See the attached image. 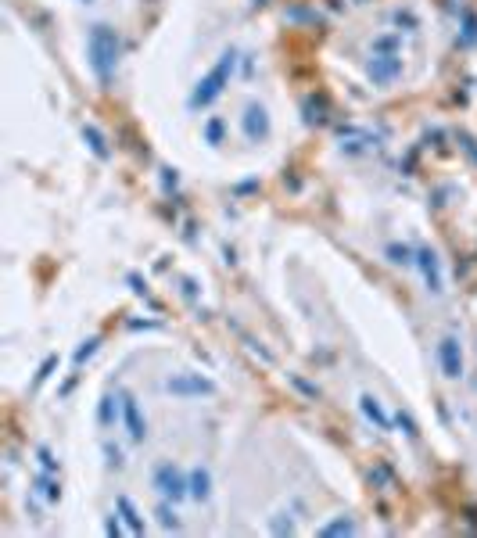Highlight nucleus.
Segmentation results:
<instances>
[{
    "label": "nucleus",
    "instance_id": "nucleus-1",
    "mask_svg": "<svg viewBox=\"0 0 477 538\" xmlns=\"http://www.w3.org/2000/svg\"><path fill=\"white\" fill-rule=\"evenodd\" d=\"M151 488H155L158 499L180 506L183 499H191V474H183V467L173 460H162L151 470Z\"/></svg>",
    "mask_w": 477,
    "mask_h": 538
},
{
    "label": "nucleus",
    "instance_id": "nucleus-2",
    "mask_svg": "<svg viewBox=\"0 0 477 538\" xmlns=\"http://www.w3.org/2000/svg\"><path fill=\"white\" fill-rule=\"evenodd\" d=\"M87 51H90L94 72L108 83L112 72H115V65H119V36H115V29L94 26V29H90V40H87Z\"/></svg>",
    "mask_w": 477,
    "mask_h": 538
},
{
    "label": "nucleus",
    "instance_id": "nucleus-3",
    "mask_svg": "<svg viewBox=\"0 0 477 538\" xmlns=\"http://www.w3.org/2000/svg\"><path fill=\"white\" fill-rule=\"evenodd\" d=\"M234 51H226L223 58H219V65L209 72V76H205L201 83H198V90H194V97H191V105L194 108H205V105H212V101L223 94V83L226 79H230V72H234Z\"/></svg>",
    "mask_w": 477,
    "mask_h": 538
},
{
    "label": "nucleus",
    "instance_id": "nucleus-4",
    "mask_svg": "<svg viewBox=\"0 0 477 538\" xmlns=\"http://www.w3.org/2000/svg\"><path fill=\"white\" fill-rule=\"evenodd\" d=\"M165 391L176 399H201V395H212L216 384L209 377H201V374H173L169 381H165Z\"/></svg>",
    "mask_w": 477,
    "mask_h": 538
},
{
    "label": "nucleus",
    "instance_id": "nucleus-5",
    "mask_svg": "<svg viewBox=\"0 0 477 538\" xmlns=\"http://www.w3.org/2000/svg\"><path fill=\"white\" fill-rule=\"evenodd\" d=\"M438 366H442V377L445 381H460L463 377V345L460 338H442L438 341Z\"/></svg>",
    "mask_w": 477,
    "mask_h": 538
},
{
    "label": "nucleus",
    "instance_id": "nucleus-6",
    "mask_svg": "<svg viewBox=\"0 0 477 538\" xmlns=\"http://www.w3.org/2000/svg\"><path fill=\"white\" fill-rule=\"evenodd\" d=\"M122 424H126L130 442L133 445H144V438H148V420H144L140 402L130 395V391H122Z\"/></svg>",
    "mask_w": 477,
    "mask_h": 538
},
{
    "label": "nucleus",
    "instance_id": "nucleus-7",
    "mask_svg": "<svg viewBox=\"0 0 477 538\" xmlns=\"http://www.w3.org/2000/svg\"><path fill=\"white\" fill-rule=\"evenodd\" d=\"M269 115H266V108L262 105H248L244 108V137L252 140V144H262L266 137H269Z\"/></svg>",
    "mask_w": 477,
    "mask_h": 538
},
{
    "label": "nucleus",
    "instance_id": "nucleus-8",
    "mask_svg": "<svg viewBox=\"0 0 477 538\" xmlns=\"http://www.w3.org/2000/svg\"><path fill=\"white\" fill-rule=\"evenodd\" d=\"M402 76V61L395 54H381L370 61V79L377 83V87H388V83H395Z\"/></svg>",
    "mask_w": 477,
    "mask_h": 538
},
{
    "label": "nucleus",
    "instance_id": "nucleus-9",
    "mask_svg": "<svg viewBox=\"0 0 477 538\" xmlns=\"http://www.w3.org/2000/svg\"><path fill=\"white\" fill-rule=\"evenodd\" d=\"M191 499L194 503H209L212 499V470L205 463H198L191 470Z\"/></svg>",
    "mask_w": 477,
    "mask_h": 538
},
{
    "label": "nucleus",
    "instance_id": "nucleus-10",
    "mask_svg": "<svg viewBox=\"0 0 477 538\" xmlns=\"http://www.w3.org/2000/svg\"><path fill=\"white\" fill-rule=\"evenodd\" d=\"M122 417V395H105L97 406V424L101 427H115V420Z\"/></svg>",
    "mask_w": 477,
    "mask_h": 538
},
{
    "label": "nucleus",
    "instance_id": "nucleus-11",
    "mask_svg": "<svg viewBox=\"0 0 477 538\" xmlns=\"http://www.w3.org/2000/svg\"><path fill=\"white\" fill-rule=\"evenodd\" d=\"M359 406H363V417L370 420V424H377V431H391V420H388V413H384V406L373 399V395H363L359 399Z\"/></svg>",
    "mask_w": 477,
    "mask_h": 538
},
{
    "label": "nucleus",
    "instance_id": "nucleus-12",
    "mask_svg": "<svg viewBox=\"0 0 477 538\" xmlns=\"http://www.w3.org/2000/svg\"><path fill=\"white\" fill-rule=\"evenodd\" d=\"M420 266H424V280H427V291L442 295V269H438V259H434V252H420Z\"/></svg>",
    "mask_w": 477,
    "mask_h": 538
},
{
    "label": "nucleus",
    "instance_id": "nucleus-13",
    "mask_svg": "<svg viewBox=\"0 0 477 538\" xmlns=\"http://www.w3.org/2000/svg\"><path fill=\"white\" fill-rule=\"evenodd\" d=\"M119 510H122V517H126V528H130L133 535H140V531H144V517L133 510V503L126 499V495H119Z\"/></svg>",
    "mask_w": 477,
    "mask_h": 538
},
{
    "label": "nucleus",
    "instance_id": "nucleus-14",
    "mask_svg": "<svg viewBox=\"0 0 477 538\" xmlns=\"http://www.w3.org/2000/svg\"><path fill=\"white\" fill-rule=\"evenodd\" d=\"M176 503H158V524L165 528V531H180V517H176V510H173Z\"/></svg>",
    "mask_w": 477,
    "mask_h": 538
},
{
    "label": "nucleus",
    "instance_id": "nucleus-15",
    "mask_svg": "<svg viewBox=\"0 0 477 538\" xmlns=\"http://www.w3.org/2000/svg\"><path fill=\"white\" fill-rule=\"evenodd\" d=\"M320 535H356V521H352V517H338V521L323 524Z\"/></svg>",
    "mask_w": 477,
    "mask_h": 538
},
{
    "label": "nucleus",
    "instance_id": "nucleus-16",
    "mask_svg": "<svg viewBox=\"0 0 477 538\" xmlns=\"http://www.w3.org/2000/svg\"><path fill=\"white\" fill-rule=\"evenodd\" d=\"M36 488L44 492V499H47V503H58V499H61V488H58L51 478H36Z\"/></svg>",
    "mask_w": 477,
    "mask_h": 538
},
{
    "label": "nucleus",
    "instance_id": "nucleus-17",
    "mask_svg": "<svg viewBox=\"0 0 477 538\" xmlns=\"http://www.w3.org/2000/svg\"><path fill=\"white\" fill-rule=\"evenodd\" d=\"M87 140H90V148L101 155V158H108V148H105V137H101L94 126H87Z\"/></svg>",
    "mask_w": 477,
    "mask_h": 538
},
{
    "label": "nucleus",
    "instance_id": "nucleus-18",
    "mask_svg": "<svg viewBox=\"0 0 477 538\" xmlns=\"http://www.w3.org/2000/svg\"><path fill=\"white\" fill-rule=\"evenodd\" d=\"M94 352H97V338H90L87 345H83V348L76 352V366H83V363H87V359L94 356Z\"/></svg>",
    "mask_w": 477,
    "mask_h": 538
},
{
    "label": "nucleus",
    "instance_id": "nucleus-19",
    "mask_svg": "<svg viewBox=\"0 0 477 538\" xmlns=\"http://www.w3.org/2000/svg\"><path fill=\"white\" fill-rule=\"evenodd\" d=\"M399 427H406V434H409V438H417V434H420V431H417V420H413L406 409H399Z\"/></svg>",
    "mask_w": 477,
    "mask_h": 538
},
{
    "label": "nucleus",
    "instance_id": "nucleus-20",
    "mask_svg": "<svg viewBox=\"0 0 477 538\" xmlns=\"http://www.w3.org/2000/svg\"><path fill=\"white\" fill-rule=\"evenodd\" d=\"M36 456H40V463H44V470H58V460L51 456V449L40 445V449H36Z\"/></svg>",
    "mask_w": 477,
    "mask_h": 538
},
{
    "label": "nucleus",
    "instance_id": "nucleus-21",
    "mask_svg": "<svg viewBox=\"0 0 477 538\" xmlns=\"http://www.w3.org/2000/svg\"><path fill=\"white\" fill-rule=\"evenodd\" d=\"M388 255H391V262H406V266L413 262V259H409V255H413L409 248H388Z\"/></svg>",
    "mask_w": 477,
    "mask_h": 538
},
{
    "label": "nucleus",
    "instance_id": "nucleus-22",
    "mask_svg": "<svg viewBox=\"0 0 477 538\" xmlns=\"http://www.w3.org/2000/svg\"><path fill=\"white\" fill-rule=\"evenodd\" d=\"M54 363H58V356H51V359H47L44 366H40V374H36V384H40V381H47V374L54 370Z\"/></svg>",
    "mask_w": 477,
    "mask_h": 538
},
{
    "label": "nucleus",
    "instance_id": "nucleus-23",
    "mask_svg": "<svg viewBox=\"0 0 477 538\" xmlns=\"http://www.w3.org/2000/svg\"><path fill=\"white\" fill-rule=\"evenodd\" d=\"M219 133H223V122H219V119L209 122V140H219Z\"/></svg>",
    "mask_w": 477,
    "mask_h": 538
}]
</instances>
